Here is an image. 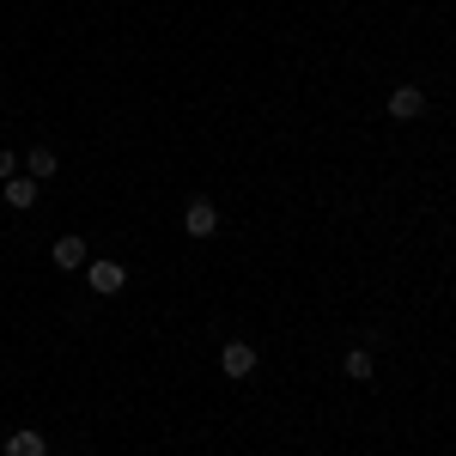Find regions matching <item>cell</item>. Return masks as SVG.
<instances>
[{"label": "cell", "mask_w": 456, "mask_h": 456, "mask_svg": "<svg viewBox=\"0 0 456 456\" xmlns=\"http://www.w3.org/2000/svg\"><path fill=\"white\" fill-rule=\"evenodd\" d=\"M86 286H92L98 298H116V292L128 286V268H122V262H110V256H98V262H86Z\"/></svg>", "instance_id": "6da1fadb"}, {"label": "cell", "mask_w": 456, "mask_h": 456, "mask_svg": "<svg viewBox=\"0 0 456 456\" xmlns=\"http://www.w3.org/2000/svg\"><path fill=\"white\" fill-rule=\"evenodd\" d=\"M183 232L201 244V238H219V208H213L208 195H195L189 208H183Z\"/></svg>", "instance_id": "7a4b0ae2"}, {"label": "cell", "mask_w": 456, "mask_h": 456, "mask_svg": "<svg viewBox=\"0 0 456 456\" xmlns=\"http://www.w3.org/2000/svg\"><path fill=\"white\" fill-rule=\"evenodd\" d=\"M420 116H426L420 86H389V122H420Z\"/></svg>", "instance_id": "3957f363"}, {"label": "cell", "mask_w": 456, "mask_h": 456, "mask_svg": "<svg viewBox=\"0 0 456 456\" xmlns=\"http://www.w3.org/2000/svg\"><path fill=\"white\" fill-rule=\"evenodd\" d=\"M219 371L238 378V384L256 378V347H249V341H225V347H219Z\"/></svg>", "instance_id": "277c9868"}, {"label": "cell", "mask_w": 456, "mask_h": 456, "mask_svg": "<svg viewBox=\"0 0 456 456\" xmlns=\"http://www.w3.org/2000/svg\"><path fill=\"white\" fill-rule=\"evenodd\" d=\"M49 262H55L61 274H79V268L92 262V256H86V238H79V232H68V238H55V249H49Z\"/></svg>", "instance_id": "5b68a950"}, {"label": "cell", "mask_w": 456, "mask_h": 456, "mask_svg": "<svg viewBox=\"0 0 456 456\" xmlns=\"http://www.w3.org/2000/svg\"><path fill=\"white\" fill-rule=\"evenodd\" d=\"M0 201H6L12 213H31L37 208V176H25V171L6 176V183H0Z\"/></svg>", "instance_id": "8992f818"}, {"label": "cell", "mask_w": 456, "mask_h": 456, "mask_svg": "<svg viewBox=\"0 0 456 456\" xmlns=\"http://www.w3.org/2000/svg\"><path fill=\"white\" fill-rule=\"evenodd\" d=\"M0 456H49V438L37 432V426H19L12 438H6V451Z\"/></svg>", "instance_id": "52a82bcc"}, {"label": "cell", "mask_w": 456, "mask_h": 456, "mask_svg": "<svg viewBox=\"0 0 456 456\" xmlns=\"http://www.w3.org/2000/svg\"><path fill=\"white\" fill-rule=\"evenodd\" d=\"M55 171H61V159H55V146H31V152H25V176H37V183H49Z\"/></svg>", "instance_id": "ba28073f"}, {"label": "cell", "mask_w": 456, "mask_h": 456, "mask_svg": "<svg viewBox=\"0 0 456 456\" xmlns=\"http://www.w3.org/2000/svg\"><path fill=\"white\" fill-rule=\"evenodd\" d=\"M341 371H347L353 384H371V378H378V359H371V353H365V347H353L347 359H341Z\"/></svg>", "instance_id": "9c48e42d"}, {"label": "cell", "mask_w": 456, "mask_h": 456, "mask_svg": "<svg viewBox=\"0 0 456 456\" xmlns=\"http://www.w3.org/2000/svg\"><path fill=\"white\" fill-rule=\"evenodd\" d=\"M6 176H19V152H6V146H0V183H6Z\"/></svg>", "instance_id": "30bf717a"}]
</instances>
